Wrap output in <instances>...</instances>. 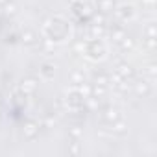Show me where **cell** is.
I'll return each instance as SVG.
<instances>
[{"label": "cell", "instance_id": "1", "mask_svg": "<svg viewBox=\"0 0 157 157\" xmlns=\"http://www.w3.org/2000/svg\"><path fill=\"white\" fill-rule=\"evenodd\" d=\"M85 52L89 54V57L91 59H102L104 56H105V46H104V43L102 41H91V43H87V46H85Z\"/></svg>", "mask_w": 157, "mask_h": 157}, {"label": "cell", "instance_id": "2", "mask_svg": "<svg viewBox=\"0 0 157 157\" xmlns=\"http://www.w3.org/2000/svg\"><path fill=\"white\" fill-rule=\"evenodd\" d=\"M102 118H104V122L113 124L115 120L120 118V111H118L117 107H113V105H107V107L104 109V113H102Z\"/></svg>", "mask_w": 157, "mask_h": 157}, {"label": "cell", "instance_id": "3", "mask_svg": "<svg viewBox=\"0 0 157 157\" xmlns=\"http://www.w3.org/2000/svg\"><path fill=\"white\" fill-rule=\"evenodd\" d=\"M117 74L120 76V78H124V80H131V78L135 76V70H133V67L131 65H128V63H118L117 65Z\"/></svg>", "mask_w": 157, "mask_h": 157}, {"label": "cell", "instance_id": "4", "mask_svg": "<svg viewBox=\"0 0 157 157\" xmlns=\"http://www.w3.org/2000/svg\"><path fill=\"white\" fill-rule=\"evenodd\" d=\"M22 133H24V137H26V139H35V137H37V133H39V124H37L35 120L26 122V124H24Z\"/></svg>", "mask_w": 157, "mask_h": 157}, {"label": "cell", "instance_id": "5", "mask_svg": "<svg viewBox=\"0 0 157 157\" xmlns=\"http://www.w3.org/2000/svg\"><path fill=\"white\" fill-rule=\"evenodd\" d=\"M117 15H118L120 21H128V19L135 17V10H133V6H120L117 10Z\"/></svg>", "mask_w": 157, "mask_h": 157}, {"label": "cell", "instance_id": "6", "mask_svg": "<svg viewBox=\"0 0 157 157\" xmlns=\"http://www.w3.org/2000/svg\"><path fill=\"white\" fill-rule=\"evenodd\" d=\"M35 89H37V80H35V78H26V80H22L21 91H22L24 94H30V93H33Z\"/></svg>", "mask_w": 157, "mask_h": 157}, {"label": "cell", "instance_id": "7", "mask_svg": "<svg viewBox=\"0 0 157 157\" xmlns=\"http://www.w3.org/2000/svg\"><path fill=\"white\" fill-rule=\"evenodd\" d=\"M133 89H135V93H137L139 96H148V94L151 93V85H150L148 82H137Z\"/></svg>", "mask_w": 157, "mask_h": 157}, {"label": "cell", "instance_id": "8", "mask_svg": "<svg viewBox=\"0 0 157 157\" xmlns=\"http://www.w3.org/2000/svg\"><path fill=\"white\" fill-rule=\"evenodd\" d=\"M111 131H113L115 135H126V133H128V124L118 118V120H115V122L111 124Z\"/></svg>", "mask_w": 157, "mask_h": 157}, {"label": "cell", "instance_id": "9", "mask_svg": "<svg viewBox=\"0 0 157 157\" xmlns=\"http://www.w3.org/2000/svg\"><path fill=\"white\" fill-rule=\"evenodd\" d=\"M21 41H22L24 44H35V43H37V33H35L33 30H24V32L21 33Z\"/></svg>", "mask_w": 157, "mask_h": 157}, {"label": "cell", "instance_id": "10", "mask_svg": "<svg viewBox=\"0 0 157 157\" xmlns=\"http://www.w3.org/2000/svg\"><path fill=\"white\" fill-rule=\"evenodd\" d=\"M105 94H107V85H98V83L93 85V89H91V96H93V98L102 100Z\"/></svg>", "mask_w": 157, "mask_h": 157}, {"label": "cell", "instance_id": "11", "mask_svg": "<svg viewBox=\"0 0 157 157\" xmlns=\"http://www.w3.org/2000/svg\"><path fill=\"white\" fill-rule=\"evenodd\" d=\"M41 76L44 78V80H54V76H56V68L52 63H44L41 67Z\"/></svg>", "mask_w": 157, "mask_h": 157}, {"label": "cell", "instance_id": "12", "mask_svg": "<svg viewBox=\"0 0 157 157\" xmlns=\"http://www.w3.org/2000/svg\"><path fill=\"white\" fill-rule=\"evenodd\" d=\"M2 10H4V13H6L8 17H11V15L17 13V4L13 2V0H6V2L2 4Z\"/></svg>", "mask_w": 157, "mask_h": 157}, {"label": "cell", "instance_id": "13", "mask_svg": "<svg viewBox=\"0 0 157 157\" xmlns=\"http://www.w3.org/2000/svg\"><path fill=\"white\" fill-rule=\"evenodd\" d=\"M98 10L102 13H107V11L115 10V0H98Z\"/></svg>", "mask_w": 157, "mask_h": 157}, {"label": "cell", "instance_id": "14", "mask_svg": "<svg viewBox=\"0 0 157 157\" xmlns=\"http://www.w3.org/2000/svg\"><path fill=\"white\" fill-rule=\"evenodd\" d=\"M70 80H72V83H76V85L83 83V82H85V74H83V70H72V72H70Z\"/></svg>", "mask_w": 157, "mask_h": 157}, {"label": "cell", "instance_id": "15", "mask_svg": "<svg viewBox=\"0 0 157 157\" xmlns=\"http://www.w3.org/2000/svg\"><path fill=\"white\" fill-rule=\"evenodd\" d=\"M68 137H72L74 140H80L83 137V129L80 126H72V128H68Z\"/></svg>", "mask_w": 157, "mask_h": 157}, {"label": "cell", "instance_id": "16", "mask_svg": "<svg viewBox=\"0 0 157 157\" xmlns=\"http://www.w3.org/2000/svg\"><path fill=\"white\" fill-rule=\"evenodd\" d=\"M111 37H113V41H115V43H120V41L126 37L124 28H113V30H111Z\"/></svg>", "mask_w": 157, "mask_h": 157}, {"label": "cell", "instance_id": "17", "mask_svg": "<svg viewBox=\"0 0 157 157\" xmlns=\"http://www.w3.org/2000/svg\"><path fill=\"white\" fill-rule=\"evenodd\" d=\"M118 44H120V50H124V52H126V50H131V48L135 46V41H133L131 37H128V35H126Z\"/></svg>", "mask_w": 157, "mask_h": 157}, {"label": "cell", "instance_id": "18", "mask_svg": "<svg viewBox=\"0 0 157 157\" xmlns=\"http://www.w3.org/2000/svg\"><path fill=\"white\" fill-rule=\"evenodd\" d=\"M94 83H98V85H107V83H109V76L104 74V72H98V74L94 76Z\"/></svg>", "mask_w": 157, "mask_h": 157}, {"label": "cell", "instance_id": "19", "mask_svg": "<svg viewBox=\"0 0 157 157\" xmlns=\"http://www.w3.org/2000/svg\"><path fill=\"white\" fill-rule=\"evenodd\" d=\"M91 89H93V85H89V83H80V87H78V91H80L82 93V96L83 98H89L91 96Z\"/></svg>", "mask_w": 157, "mask_h": 157}, {"label": "cell", "instance_id": "20", "mask_svg": "<svg viewBox=\"0 0 157 157\" xmlns=\"http://www.w3.org/2000/svg\"><path fill=\"white\" fill-rule=\"evenodd\" d=\"M85 46H87V43H85V41H76L72 48H74V52H76V54H83V52H85Z\"/></svg>", "mask_w": 157, "mask_h": 157}, {"label": "cell", "instance_id": "21", "mask_svg": "<svg viewBox=\"0 0 157 157\" xmlns=\"http://www.w3.org/2000/svg\"><path fill=\"white\" fill-rule=\"evenodd\" d=\"M68 151L70 153H74V155H78L82 151V146H80V140H72V146L68 148Z\"/></svg>", "mask_w": 157, "mask_h": 157}, {"label": "cell", "instance_id": "22", "mask_svg": "<svg viewBox=\"0 0 157 157\" xmlns=\"http://www.w3.org/2000/svg\"><path fill=\"white\" fill-rule=\"evenodd\" d=\"M91 33H93L94 37H96V35L100 37V35L104 33V26H102V24H93V26H91Z\"/></svg>", "mask_w": 157, "mask_h": 157}, {"label": "cell", "instance_id": "23", "mask_svg": "<svg viewBox=\"0 0 157 157\" xmlns=\"http://www.w3.org/2000/svg\"><path fill=\"white\" fill-rule=\"evenodd\" d=\"M94 24H102V26H104V24H105V15H104V13L96 15V17H94Z\"/></svg>", "mask_w": 157, "mask_h": 157}, {"label": "cell", "instance_id": "24", "mask_svg": "<svg viewBox=\"0 0 157 157\" xmlns=\"http://www.w3.org/2000/svg\"><path fill=\"white\" fill-rule=\"evenodd\" d=\"M146 33H148V37H155V26H153V22H150V26L146 28Z\"/></svg>", "mask_w": 157, "mask_h": 157}, {"label": "cell", "instance_id": "25", "mask_svg": "<svg viewBox=\"0 0 157 157\" xmlns=\"http://www.w3.org/2000/svg\"><path fill=\"white\" fill-rule=\"evenodd\" d=\"M146 74H148L150 78H153V76H155V65H148V67H146Z\"/></svg>", "mask_w": 157, "mask_h": 157}, {"label": "cell", "instance_id": "26", "mask_svg": "<svg viewBox=\"0 0 157 157\" xmlns=\"http://www.w3.org/2000/svg\"><path fill=\"white\" fill-rule=\"evenodd\" d=\"M6 41H8V43H15V41H17V35H15V33H11V35L8 33V35H6Z\"/></svg>", "mask_w": 157, "mask_h": 157}, {"label": "cell", "instance_id": "27", "mask_svg": "<svg viewBox=\"0 0 157 157\" xmlns=\"http://www.w3.org/2000/svg\"><path fill=\"white\" fill-rule=\"evenodd\" d=\"M72 2H83V0H72Z\"/></svg>", "mask_w": 157, "mask_h": 157}, {"label": "cell", "instance_id": "28", "mask_svg": "<svg viewBox=\"0 0 157 157\" xmlns=\"http://www.w3.org/2000/svg\"><path fill=\"white\" fill-rule=\"evenodd\" d=\"M0 102H2V93H0Z\"/></svg>", "mask_w": 157, "mask_h": 157}]
</instances>
